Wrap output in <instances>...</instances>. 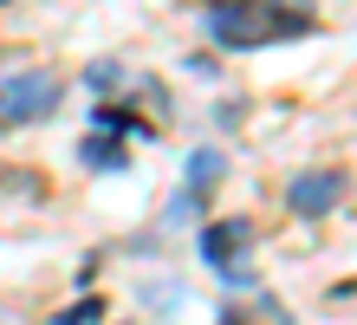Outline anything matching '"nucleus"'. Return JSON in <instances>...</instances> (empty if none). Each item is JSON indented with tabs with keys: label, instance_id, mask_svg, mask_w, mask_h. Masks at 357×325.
<instances>
[{
	"label": "nucleus",
	"instance_id": "f257e3e1",
	"mask_svg": "<svg viewBox=\"0 0 357 325\" xmlns=\"http://www.w3.org/2000/svg\"><path fill=\"white\" fill-rule=\"evenodd\" d=\"M59 111V78L52 72H13L0 78V124H39Z\"/></svg>",
	"mask_w": 357,
	"mask_h": 325
},
{
	"label": "nucleus",
	"instance_id": "7ed1b4c3",
	"mask_svg": "<svg viewBox=\"0 0 357 325\" xmlns=\"http://www.w3.org/2000/svg\"><path fill=\"white\" fill-rule=\"evenodd\" d=\"M247 241H254V228H247V222H215V228L202 234V254L215 260V267H227V260H234Z\"/></svg>",
	"mask_w": 357,
	"mask_h": 325
},
{
	"label": "nucleus",
	"instance_id": "20e7f679",
	"mask_svg": "<svg viewBox=\"0 0 357 325\" xmlns=\"http://www.w3.org/2000/svg\"><path fill=\"white\" fill-rule=\"evenodd\" d=\"M215 182H221V157H215V150H195V157H188V195H202Z\"/></svg>",
	"mask_w": 357,
	"mask_h": 325
},
{
	"label": "nucleus",
	"instance_id": "f03ea898",
	"mask_svg": "<svg viewBox=\"0 0 357 325\" xmlns=\"http://www.w3.org/2000/svg\"><path fill=\"white\" fill-rule=\"evenodd\" d=\"M286 202H292V215H331L344 202V176L338 169H319V176H299L286 189Z\"/></svg>",
	"mask_w": 357,
	"mask_h": 325
}]
</instances>
